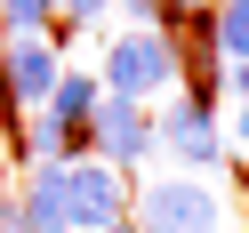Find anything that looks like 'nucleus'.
<instances>
[{"mask_svg": "<svg viewBox=\"0 0 249 233\" xmlns=\"http://www.w3.org/2000/svg\"><path fill=\"white\" fill-rule=\"evenodd\" d=\"M129 225L137 233H233L241 209L217 177H185V169H153L129 193Z\"/></svg>", "mask_w": 249, "mask_h": 233, "instance_id": "f257e3e1", "label": "nucleus"}, {"mask_svg": "<svg viewBox=\"0 0 249 233\" xmlns=\"http://www.w3.org/2000/svg\"><path fill=\"white\" fill-rule=\"evenodd\" d=\"M153 145H169V169H185V177H225L233 169V137L217 121V97H193V89H169L153 105Z\"/></svg>", "mask_w": 249, "mask_h": 233, "instance_id": "f03ea898", "label": "nucleus"}, {"mask_svg": "<svg viewBox=\"0 0 249 233\" xmlns=\"http://www.w3.org/2000/svg\"><path fill=\"white\" fill-rule=\"evenodd\" d=\"M97 81H105V97H129V105L169 97V89H177L169 33H129V24H121V33L105 40V56H97Z\"/></svg>", "mask_w": 249, "mask_h": 233, "instance_id": "7ed1b4c3", "label": "nucleus"}, {"mask_svg": "<svg viewBox=\"0 0 249 233\" xmlns=\"http://www.w3.org/2000/svg\"><path fill=\"white\" fill-rule=\"evenodd\" d=\"M0 81H8V113L33 121L49 105V89L65 81V49L56 33H0Z\"/></svg>", "mask_w": 249, "mask_h": 233, "instance_id": "20e7f679", "label": "nucleus"}, {"mask_svg": "<svg viewBox=\"0 0 249 233\" xmlns=\"http://www.w3.org/2000/svg\"><path fill=\"white\" fill-rule=\"evenodd\" d=\"M89 153H97L105 169H121V177H129V169H145L153 153V105H129V97H105L97 105V121H89Z\"/></svg>", "mask_w": 249, "mask_h": 233, "instance_id": "39448f33", "label": "nucleus"}, {"mask_svg": "<svg viewBox=\"0 0 249 233\" xmlns=\"http://www.w3.org/2000/svg\"><path fill=\"white\" fill-rule=\"evenodd\" d=\"M65 201H72V233H105V225H121V217H129V177H121V169H105L97 153H89V161L65 169Z\"/></svg>", "mask_w": 249, "mask_h": 233, "instance_id": "423d86ee", "label": "nucleus"}, {"mask_svg": "<svg viewBox=\"0 0 249 233\" xmlns=\"http://www.w3.org/2000/svg\"><path fill=\"white\" fill-rule=\"evenodd\" d=\"M161 33H169V56H177V89H193V97H225V56H217L209 17H177V24H161Z\"/></svg>", "mask_w": 249, "mask_h": 233, "instance_id": "0eeeda50", "label": "nucleus"}, {"mask_svg": "<svg viewBox=\"0 0 249 233\" xmlns=\"http://www.w3.org/2000/svg\"><path fill=\"white\" fill-rule=\"evenodd\" d=\"M97 105H105V81L89 65H65V81L49 89V105H40V113L56 121V129H72V137H89V121H97Z\"/></svg>", "mask_w": 249, "mask_h": 233, "instance_id": "6e6552de", "label": "nucleus"}, {"mask_svg": "<svg viewBox=\"0 0 249 233\" xmlns=\"http://www.w3.org/2000/svg\"><path fill=\"white\" fill-rule=\"evenodd\" d=\"M209 33H217V56H225V65H249V0H217Z\"/></svg>", "mask_w": 249, "mask_h": 233, "instance_id": "1a4fd4ad", "label": "nucleus"}, {"mask_svg": "<svg viewBox=\"0 0 249 233\" xmlns=\"http://www.w3.org/2000/svg\"><path fill=\"white\" fill-rule=\"evenodd\" d=\"M56 0H0V33H49Z\"/></svg>", "mask_w": 249, "mask_h": 233, "instance_id": "9d476101", "label": "nucleus"}, {"mask_svg": "<svg viewBox=\"0 0 249 233\" xmlns=\"http://www.w3.org/2000/svg\"><path fill=\"white\" fill-rule=\"evenodd\" d=\"M225 137H233V153H241V161H249V105H241V113H233V129H225Z\"/></svg>", "mask_w": 249, "mask_h": 233, "instance_id": "9b49d317", "label": "nucleus"}, {"mask_svg": "<svg viewBox=\"0 0 249 233\" xmlns=\"http://www.w3.org/2000/svg\"><path fill=\"white\" fill-rule=\"evenodd\" d=\"M105 233H137V225H129V217H121V225H105Z\"/></svg>", "mask_w": 249, "mask_h": 233, "instance_id": "f8f14e48", "label": "nucleus"}]
</instances>
